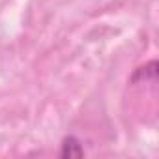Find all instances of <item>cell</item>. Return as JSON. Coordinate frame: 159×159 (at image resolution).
<instances>
[{
	"label": "cell",
	"mask_w": 159,
	"mask_h": 159,
	"mask_svg": "<svg viewBox=\"0 0 159 159\" xmlns=\"http://www.w3.org/2000/svg\"><path fill=\"white\" fill-rule=\"evenodd\" d=\"M84 155V148L77 137H66L62 140V150H60V157H83Z\"/></svg>",
	"instance_id": "1"
}]
</instances>
